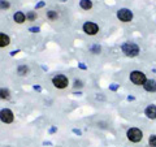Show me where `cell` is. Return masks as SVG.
Segmentation results:
<instances>
[{"mask_svg": "<svg viewBox=\"0 0 156 147\" xmlns=\"http://www.w3.org/2000/svg\"><path fill=\"white\" fill-rule=\"evenodd\" d=\"M121 51H122L124 55L127 56V57H135V56H138L139 52H141L139 46L135 44V43H133V42H126V43H124L122 47H121Z\"/></svg>", "mask_w": 156, "mask_h": 147, "instance_id": "1", "label": "cell"}, {"mask_svg": "<svg viewBox=\"0 0 156 147\" xmlns=\"http://www.w3.org/2000/svg\"><path fill=\"white\" fill-rule=\"evenodd\" d=\"M126 137L130 142H134V143H138L142 141L143 138V132L138 128H130L127 132H126Z\"/></svg>", "mask_w": 156, "mask_h": 147, "instance_id": "2", "label": "cell"}, {"mask_svg": "<svg viewBox=\"0 0 156 147\" xmlns=\"http://www.w3.org/2000/svg\"><path fill=\"white\" fill-rule=\"evenodd\" d=\"M52 85H53L56 89L63 90V89H66V87H68L69 79H68V77L64 75V74H57V75H55V77L52 78Z\"/></svg>", "mask_w": 156, "mask_h": 147, "instance_id": "3", "label": "cell"}, {"mask_svg": "<svg viewBox=\"0 0 156 147\" xmlns=\"http://www.w3.org/2000/svg\"><path fill=\"white\" fill-rule=\"evenodd\" d=\"M130 81L134 85H137V86H143V83L147 81V77H146V74L143 73V72H141V70H133L130 73Z\"/></svg>", "mask_w": 156, "mask_h": 147, "instance_id": "4", "label": "cell"}, {"mask_svg": "<svg viewBox=\"0 0 156 147\" xmlns=\"http://www.w3.org/2000/svg\"><path fill=\"white\" fill-rule=\"evenodd\" d=\"M82 30L85 34L87 35H96L99 33V26L95 24V22H91V21H86L82 26Z\"/></svg>", "mask_w": 156, "mask_h": 147, "instance_id": "5", "label": "cell"}, {"mask_svg": "<svg viewBox=\"0 0 156 147\" xmlns=\"http://www.w3.org/2000/svg\"><path fill=\"white\" fill-rule=\"evenodd\" d=\"M117 18L122 22H130L133 20V12L127 8H121L117 10Z\"/></svg>", "mask_w": 156, "mask_h": 147, "instance_id": "6", "label": "cell"}, {"mask_svg": "<svg viewBox=\"0 0 156 147\" xmlns=\"http://www.w3.org/2000/svg\"><path fill=\"white\" fill-rule=\"evenodd\" d=\"M0 121L4 124H12L14 121V115L12 110L9 108H3L0 111Z\"/></svg>", "mask_w": 156, "mask_h": 147, "instance_id": "7", "label": "cell"}, {"mask_svg": "<svg viewBox=\"0 0 156 147\" xmlns=\"http://www.w3.org/2000/svg\"><path fill=\"white\" fill-rule=\"evenodd\" d=\"M143 89L148 92H156V81L155 79H147L143 83Z\"/></svg>", "mask_w": 156, "mask_h": 147, "instance_id": "8", "label": "cell"}, {"mask_svg": "<svg viewBox=\"0 0 156 147\" xmlns=\"http://www.w3.org/2000/svg\"><path fill=\"white\" fill-rule=\"evenodd\" d=\"M144 115H146L148 118H151V120H156V106L155 104L147 106L146 110H144Z\"/></svg>", "mask_w": 156, "mask_h": 147, "instance_id": "9", "label": "cell"}, {"mask_svg": "<svg viewBox=\"0 0 156 147\" xmlns=\"http://www.w3.org/2000/svg\"><path fill=\"white\" fill-rule=\"evenodd\" d=\"M13 20H14V22H17V24H24V22L26 21V14H25L24 12L18 10V12H16V13L13 14Z\"/></svg>", "mask_w": 156, "mask_h": 147, "instance_id": "10", "label": "cell"}, {"mask_svg": "<svg viewBox=\"0 0 156 147\" xmlns=\"http://www.w3.org/2000/svg\"><path fill=\"white\" fill-rule=\"evenodd\" d=\"M10 44V38L4 33H0V48L8 47Z\"/></svg>", "mask_w": 156, "mask_h": 147, "instance_id": "11", "label": "cell"}, {"mask_svg": "<svg viewBox=\"0 0 156 147\" xmlns=\"http://www.w3.org/2000/svg\"><path fill=\"white\" fill-rule=\"evenodd\" d=\"M10 96H12V94H10L9 89H5V87L0 89V100H9Z\"/></svg>", "mask_w": 156, "mask_h": 147, "instance_id": "12", "label": "cell"}, {"mask_svg": "<svg viewBox=\"0 0 156 147\" xmlns=\"http://www.w3.org/2000/svg\"><path fill=\"white\" fill-rule=\"evenodd\" d=\"M30 73V68L27 67V65H20L18 68H17V74L18 75H27V74Z\"/></svg>", "mask_w": 156, "mask_h": 147, "instance_id": "13", "label": "cell"}, {"mask_svg": "<svg viewBox=\"0 0 156 147\" xmlns=\"http://www.w3.org/2000/svg\"><path fill=\"white\" fill-rule=\"evenodd\" d=\"M79 7L85 10H90L92 8V1L91 0H79Z\"/></svg>", "mask_w": 156, "mask_h": 147, "instance_id": "14", "label": "cell"}, {"mask_svg": "<svg viewBox=\"0 0 156 147\" xmlns=\"http://www.w3.org/2000/svg\"><path fill=\"white\" fill-rule=\"evenodd\" d=\"M37 18H38V13L35 10H29L26 13V21L34 22V21H37Z\"/></svg>", "mask_w": 156, "mask_h": 147, "instance_id": "15", "label": "cell"}, {"mask_svg": "<svg viewBox=\"0 0 156 147\" xmlns=\"http://www.w3.org/2000/svg\"><path fill=\"white\" fill-rule=\"evenodd\" d=\"M47 18L49 20V21H56L57 18H59V13L56 12V10H47Z\"/></svg>", "mask_w": 156, "mask_h": 147, "instance_id": "16", "label": "cell"}, {"mask_svg": "<svg viewBox=\"0 0 156 147\" xmlns=\"http://www.w3.org/2000/svg\"><path fill=\"white\" fill-rule=\"evenodd\" d=\"M90 52H92L94 55H99L102 52V47L99 44H94V46L90 47Z\"/></svg>", "mask_w": 156, "mask_h": 147, "instance_id": "17", "label": "cell"}, {"mask_svg": "<svg viewBox=\"0 0 156 147\" xmlns=\"http://www.w3.org/2000/svg\"><path fill=\"white\" fill-rule=\"evenodd\" d=\"M10 8V3L8 0H0V9L1 10H7Z\"/></svg>", "mask_w": 156, "mask_h": 147, "instance_id": "18", "label": "cell"}, {"mask_svg": "<svg viewBox=\"0 0 156 147\" xmlns=\"http://www.w3.org/2000/svg\"><path fill=\"white\" fill-rule=\"evenodd\" d=\"M148 143H150V146L151 147H156V135L155 134L150 135V138H148Z\"/></svg>", "mask_w": 156, "mask_h": 147, "instance_id": "19", "label": "cell"}, {"mask_svg": "<svg viewBox=\"0 0 156 147\" xmlns=\"http://www.w3.org/2000/svg\"><path fill=\"white\" fill-rule=\"evenodd\" d=\"M73 86H74V89H81V87L83 86V83H82V81H81V79H76V81H74V83H73Z\"/></svg>", "mask_w": 156, "mask_h": 147, "instance_id": "20", "label": "cell"}, {"mask_svg": "<svg viewBox=\"0 0 156 147\" xmlns=\"http://www.w3.org/2000/svg\"><path fill=\"white\" fill-rule=\"evenodd\" d=\"M118 87H120L118 83H111V85H109V90H111V91H117Z\"/></svg>", "mask_w": 156, "mask_h": 147, "instance_id": "21", "label": "cell"}, {"mask_svg": "<svg viewBox=\"0 0 156 147\" xmlns=\"http://www.w3.org/2000/svg\"><path fill=\"white\" fill-rule=\"evenodd\" d=\"M44 5H46V4H44V1H39L38 4H37V5H35V9H37V10H38V9H40V8H43V7H44Z\"/></svg>", "mask_w": 156, "mask_h": 147, "instance_id": "22", "label": "cell"}, {"mask_svg": "<svg viewBox=\"0 0 156 147\" xmlns=\"http://www.w3.org/2000/svg\"><path fill=\"white\" fill-rule=\"evenodd\" d=\"M29 31H30V33H39V31H40V29H39L38 26H37V28H30V29H29Z\"/></svg>", "mask_w": 156, "mask_h": 147, "instance_id": "23", "label": "cell"}, {"mask_svg": "<svg viewBox=\"0 0 156 147\" xmlns=\"http://www.w3.org/2000/svg\"><path fill=\"white\" fill-rule=\"evenodd\" d=\"M78 68H79V69H83V70H86V69H87V67H86L83 63H78Z\"/></svg>", "mask_w": 156, "mask_h": 147, "instance_id": "24", "label": "cell"}, {"mask_svg": "<svg viewBox=\"0 0 156 147\" xmlns=\"http://www.w3.org/2000/svg\"><path fill=\"white\" fill-rule=\"evenodd\" d=\"M73 133L77 134V135H82V132H81L79 129H73Z\"/></svg>", "mask_w": 156, "mask_h": 147, "instance_id": "25", "label": "cell"}, {"mask_svg": "<svg viewBox=\"0 0 156 147\" xmlns=\"http://www.w3.org/2000/svg\"><path fill=\"white\" fill-rule=\"evenodd\" d=\"M33 89H34L35 91H38V92L42 91V87H40V86H37V85H35V86H33Z\"/></svg>", "mask_w": 156, "mask_h": 147, "instance_id": "26", "label": "cell"}, {"mask_svg": "<svg viewBox=\"0 0 156 147\" xmlns=\"http://www.w3.org/2000/svg\"><path fill=\"white\" fill-rule=\"evenodd\" d=\"M126 99H127V100H129V102H133V100H135V98H134V96H133V95H129V96H127V98H126Z\"/></svg>", "mask_w": 156, "mask_h": 147, "instance_id": "27", "label": "cell"}, {"mask_svg": "<svg viewBox=\"0 0 156 147\" xmlns=\"http://www.w3.org/2000/svg\"><path fill=\"white\" fill-rule=\"evenodd\" d=\"M18 52H20V50H16V51H12V52H10V56H14V55H17Z\"/></svg>", "mask_w": 156, "mask_h": 147, "instance_id": "28", "label": "cell"}, {"mask_svg": "<svg viewBox=\"0 0 156 147\" xmlns=\"http://www.w3.org/2000/svg\"><path fill=\"white\" fill-rule=\"evenodd\" d=\"M55 132H57V129H56V128H51V130H49V133L52 134V133H55Z\"/></svg>", "mask_w": 156, "mask_h": 147, "instance_id": "29", "label": "cell"}, {"mask_svg": "<svg viewBox=\"0 0 156 147\" xmlns=\"http://www.w3.org/2000/svg\"><path fill=\"white\" fill-rule=\"evenodd\" d=\"M154 72H155V73H156V69H154Z\"/></svg>", "mask_w": 156, "mask_h": 147, "instance_id": "30", "label": "cell"}]
</instances>
